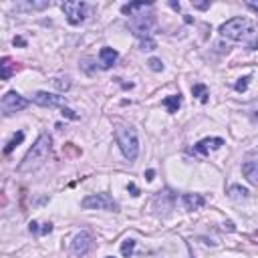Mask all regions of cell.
<instances>
[{
  "label": "cell",
  "instance_id": "6da1fadb",
  "mask_svg": "<svg viewBox=\"0 0 258 258\" xmlns=\"http://www.w3.org/2000/svg\"><path fill=\"white\" fill-rule=\"evenodd\" d=\"M49 154H51V138H49V133H43L34 141V145L29 149V154L24 155V159L20 161L18 172L20 173L36 172L40 166H45V161L49 159Z\"/></svg>",
  "mask_w": 258,
  "mask_h": 258
},
{
  "label": "cell",
  "instance_id": "7a4b0ae2",
  "mask_svg": "<svg viewBox=\"0 0 258 258\" xmlns=\"http://www.w3.org/2000/svg\"><path fill=\"white\" fill-rule=\"evenodd\" d=\"M115 139H117V145L121 149L129 161L138 159V154H139V141H138V133L131 127H117L115 129Z\"/></svg>",
  "mask_w": 258,
  "mask_h": 258
},
{
  "label": "cell",
  "instance_id": "3957f363",
  "mask_svg": "<svg viewBox=\"0 0 258 258\" xmlns=\"http://www.w3.org/2000/svg\"><path fill=\"white\" fill-rule=\"evenodd\" d=\"M220 34L224 38H230V40H244L248 34H254V29H252L248 18L236 17V18H230L228 22H224L220 26Z\"/></svg>",
  "mask_w": 258,
  "mask_h": 258
},
{
  "label": "cell",
  "instance_id": "277c9868",
  "mask_svg": "<svg viewBox=\"0 0 258 258\" xmlns=\"http://www.w3.org/2000/svg\"><path fill=\"white\" fill-rule=\"evenodd\" d=\"M81 206H83L85 210H107V212H117L119 210L117 202L109 194H93V196H87L83 202H81Z\"/></svg>",
  "mask_w": 258,
  "mask_h": 258
},
{
  "label": "cell",
  "instance_id": "5b68a950",
  "mask_svg": "<svg viewBox=\"0 0 258 258\" xmlns=\"http://www.w3.org/2000/svg\"><path fill=\"white\" fill-rule=\"evenodd\" d=\"M61 8H63L67 20H69L71 24H79V22H83V20H85V17H87V4H85V2H79V0H71V2H63V4H61Z\"/></svg>",
  "mask_w": 258,
  "mask_h": 258
},
{
  "label": "cell",
  "instance_id": "8992f818",
  "mask_svg": "<svg viewBox=\"0 0 258 258\" xmlns=\"http://www.w3.org/2000/svg\"><path fill=\"white\" fill-rule=\"evenodd\" d=\"M29 105V101H26L22 95H18L17 91H8L4 97H2V101H0V109H2L4 113H17V111H22L24 107Z\"/></svg>",
  "mask_w": 258,
  "mask_h": 258
},
{
  "label": "cell",
  "instance_id": "52a82bcc",
  "mask_svg": "<svg viewBox=\"0 0 258 258\" xmlns=\"http://www.w3.org/2000/svg\"><path fill=\"white\" fill-rule=\"evenodd\" d=\"M91 246H93L91 234H89V232H81V234L75 236V240H73V244H71V252H73V256H79V258H81V256L89 254Z\"/></svg>",
  "mask_w": 258,
  "mask_h": 258
},
{
  "label": "cell",
  "instance_id": "ba28073f",
  "mask_svg": "<svg viewBox=\"0 0 258 258\" xmlns=\"http://www.w3.org/2000/svg\"><path fill=\"white\" fill-rule=\"evenodd\" d=\"M152 24H154V18L152 17H145V15H135L131 17V31L135 36H145L152 31Z\"/></svg>",
  "mask_w": 258,
  "mask_h": 258
},
{
  "label": "cell",
  "instance_id": "9c48e42d",
  "mask_svg": "<svg viewBox=\"0 0 258 258\" xmlns=\"http://www.w3.org/2000/svg\"><path fill=\"white\" fill-rule=\"evenodd\" d=\"M33 101L40 107H59L63 105V97L59 95H52V93H47V91H36L33 95Z\"/></svg>",
  "mask_w": 258,
  "mask_h": 258
},
{
  "label": "cell",
  "instance_id": "30bf717a",
  "mask_svg": "<svg viewBox=\"0 0 258 258\" xmlns=\"http://www.w3.org/2000/svg\"><path fill=\"white\" fill-rule=\"evenodd\" d=\"M242 173L246 175L248 182H250L252 186L258 184V161H256L254 155H250L248 161H244V164H242Z\"/></svg>",
  "mask_w": 258,
  "mask_h": 258
},
{
  "label": "cell",
  "instance_id": "8fae6325",
  "mask_svg": "<svg viewBox=\"0 0 258 258\" xmlns=\"http://www.w3.org/2000/svg\"><path fill=\"white\" fill-rule=\"evenodd\" d=\"M224 145V139H220V138H208V139H202L200 143H196L194 145V152L196 154H202V155H206L210 149H218V147H222Z\"/></svg>",
  "mask_w": 258,
  "mask_h": 258
},
{
  "label": "cell",
  "instance_id": "7c38bea8",
  "mask_svg": "<svg viewBox=\"0 0 258 258\" xmlns=\"http://www.w3.org/2000/svg\"><path fill=\"white\" fill-rule=\"evenodd\" d=\"M18 69H20L18 63H15L10 57H2V59H0V79H2V81L10 79Z\"/></svg>",
  "mask_w": 258,
  "mask_h": 258
},
{
  "label": "cell",
  "instance_id": "4fadbf2b",
  "mask_svg": "<svg viewBox=\"0 0 258 258\" xmlns=\"http://www.w3.org/2000/svg\"><path fill=\"white\" fill-rule=\"evenodd\" d=\"M117 51L115 49H111V47H105V49H101V52H99V63H101V69H111V67L115 65V61H117Z\"/></svg>",
  "mask_w": 258,
  "mask_h": 258
},
{
  "label": "cell",
  "instance_id": "5bb4252c",
  "mask_svg": "<svg viewBox=\"0 0 258 258\" xmlns=\"http://www.w3.org/2000/svg\"><path fill=\"white\" fill-rule=\"evenodd\" d=\"M182 200H184L186 210H200L204 204H206L204 196H200V194H184Z\"/></svg>",
  "mask_w": 258,
  "mask_h": 258
},
{
  "label": "cell",
  "instance_id": "9a60e30c",
  "mask_svg": "<svg viewBox=\"0 0 258 258\" xmlns=\"http://www.w3.org/2000/svg\"><path fill=\"white\" fill-rule=\"evenodd\" d=\"M149 6H152L149 2H133V4L121 6V12H123V15H129V17H135L139 10H145V8H149Z\"/></svg>",
  "mask_w": 258,
  "mask_h": 258
},
{
  "label": "cell",
  "instance_id": "2e32d148",
  "mask_svg": "<svg viewBox=\"0 0 258 258\" xmlns=\"http://www.w3.org/2000/svg\"><path fill=\"white\" fill-rule=\"evenodd\" d=\"M180 105H182V97H180V95H172V97L164 99V107H168L170 113H178Z\"/></svg>",
  "mask_w": 258,
  "mask_h": 258
},
{
  "label": "cell",
  "instance_id": "e0dca14e",
  "mask_svg": "<svg viewBox=\"0 0 258 258\" xmlns=\"http://www.w3.org/2000/svg\"><path fill=\"white\" fill-rule=\"evenodd\" d=\"M192 93H194V97H198L202 103H206V101H208V97H210L208 87L204 85V83H198V85H194V87H192Z\"/></svg>",
  "mask_w": 258,
  "mask_h": 258
},
{
  "label": "cell",
  "instance_id": "ac0fdd59",
  "mask_svg": "<svg viewBox=\"0 0 258 258\" xmlns=\"http://www.w3.org/2000/svg\"><path fill=\"white\" fill-rule=\"evenodd\" d=\"M52 230V224H38V222H31V232L43 236V234H49Z\"/></svg>",
  "mask_w": 258,
  "mask_h": 258
},
{
  "label": "cell",
  "instance_id": "d6986e66",
  "mask_svg": "<svg viewBox=\"0 0 258 258\" xmlns=\"http://www.w3.org/2000/svg\"><path fill=\"white\" fill-rule=\"evenodd\" d=\"M22 139H24V133H22V131H18V133L15 135V138H12V139H10L8 143H6V147H4V154L8 155V154H10L12 149H15V147H17L18 143H22Z\"/></svg>",
  "mask_w": 258,
  "mask_h": 258
},
{
  "label": "cell",
  "instance_id": "ffe728a7",
  "mask_svg": "<svg viewBox=\"0 0 258 258\" xmlns=\"http://www.w3.org/2000/svg\"><path fill=\"white\" fill-rule=\"evenodd\" d=\"M52 85H55L61 93H65V91H69L71 89V81H69V77H59V79H55V81H52Z\"/></svg>",
  "mask_w": 258,
  "mask_h": 258
},
{
  "label": "cell",
  "instance_id": "44dd1931",
  "mask_svg": "<svg viewBox=\"0 0 258 258\" xmlns=\"http://www.w3.org/2000/svg\"><path fill=\"white\" fill-rule=\"evenodd\" d=\"M133 248H135V240L127 238V240H123V244H121V254H123L125 258H129L133 254Z\"/></svg>",
  "mask_w": 258,
  "mask_h": 258
},
{
  "label": "cell",
  "instance_id": "7402d4cb",
  "mask_svg": "<svg viewBox=\"0 0 258 258\" xmlns=\"http://www.w3.org/2000/svg\"><path fill=\"white\" fill-rule=\"evenodd\" d=\"M47 6H49V2L45 0V2H26V4H18L17 10H24V8H29V10H43V8H47Z\"/></svg>",
  "mask_w": 258,
  "mask_h": 258
},
{
  "label": "cell",
  "instance_id": "603a6c76",
  "mask_svg": "<svg viewBox=\"0 0 258 258\" xmlns=\"http://www.w3.org/2000/svg\"><path fill=\"white\" fill-rule=\"evenodd\" d=\"M228 194L230 198H246L248 196V189L246 188H240V186H232L228 189Z\"/></svg>",
  "mask_w": 258,
  "mask_h": 258
},
{
  "label": "cell",
  "instance_id": "cb8c5ba5",
  "mask_svg": "<svg viewBox=\"0 0 258 258\" xmlns=\"http://www.w3.org/2000/svg\"><path fill=\"white\" fill-rule=\"evenodd\" d=\"M149 69L152 71H155V73H159V71H164V63H161L159 59H149Z\"/></svg>",
  "mask_w": 258,
  "mask_h": 258
},
{
  "label": "cell",
  "instance_id": "d4e9b609",
  "mask_svg": "<svg viewBox=\"0 0 258 258\" xmlns=\"http://www.w3.org/2000/svg\"><path fill=\"white\" fill-rule=\"evenodd\" d=\"M155 49V40H152V38H143L141 40V51H154Z\"/></svg>",
  "mask_w": 258,
  "mask_h": 258
},
{
  "label": "cell",
  "instance_id": "484cf974",
  "mask_svg": "<svg viewBox=\"0 0 258 258\" xmlns=\"http://www.w3.org/2000/svg\"><path fill=\"white\" fill-rule=\"evenodd\" d=\"M248 81H250V77H244V79H240L238 83H236V91H238V93L246 91V89H248Z\"/></svg>",
  "mask_w": 258,
  "mask_h": 258
},
{
  "label": "cell",
  "instance_id": "4316f807",
  "mask_svg": "<svg viewBox=\"0 0 258 258\" xmlns=\"http://www.w3.org/2000/svg\"><path fill=\"white\" fill-rule=\"evenodd\" d=\"M61 115H63V117H67V119H73V121H77V119H79V115H77L75 111H71V109H67V107H63Z\"/></svg>",
  "mask_w": 258,
  "mask_h": 258
},
{
  "label": "cell",
  "instance_id": "83f0119b",
  "mask_svg": "<svg viewBox=\"0 0 258 258\" xmlns=\"http://www.w3.org/2000/svg\"><path fill=\"white\" fill-rule=\"evenodd\" d=\"M12 45H15V47H17V45H18V47H24V45H26V40H24L22 36H15V40H12Z\"/></svg>",
  "mask_w": 258,
  "mask_h": 258
},
{
  "label": "cell",
  "instance_id": "f1b7e54d",
  "mask_svg": "<svg viewBox=\"0 0 258 258\" xmlns=\"http://www.w3.org/2000/svg\"><path fill=\"white\" fill-rule=\"evenodd\" d=\"M154 175H155L154 170H147V172H145V180H147V182H152V180H154Z\"/></svg>",
  "mask_w": 258,
  "mask_h": 258
},
{
  "label": "cell",
  "instance_id": "f546056e",
  "mask_svg": "<svg viewBox=\"0 0 258 258\" xmlns=\"http://www.w3.org/2000/svg\"><path fill=\"white\" fill-rule=\"evenodd\" d=\"M129 192L133 196H139V189H138V186H135V184H129Z\"/></svg>",
  "mask_w": 258,
  "mask_h": 258
},
{
  "label": "cell",
  "instance_id": "4dcf8cb0",
  "mask_svg": "<svg viewBox=\"0 0 258 258\" xmlns=\"http://www.w3.org/2000/svg\"><path fill=\"white\" fill-rule=\"evenodd\" d=\"M194 6H196V8H200V10H206V8L210 6V4H208V2H196Z\"/></svg>",
  "mask_w": 258,
  "mask_h": 258
},
{
  "label": "cell",
  "instance_id": "1f68e13d",
  "mask_svg": "<svg viewBox=\"0 0 258 258\" xmlns=\"http://www.w3.org/2000/svg\"><path fill=\"white\" fill-rule=\"evenodd\" d=\"M0 204H6V200H4L2 196H0Z\"/></svg>",
  "mask_w": 258,
  "mask_h": 258
},
{
  "label": "cell",
  "instance_id": "d6a6232c",
  "mask_svg": "<svg viewBox=\"0 0 258 258\" xmlns=\"http://www.w3.org/2000/svg\"><path fill=\"white\" fill-rule=\"evenodd\" d=\"M107 258H115V256H107Z\"/></svg>",
  "mask_w": 258,
  "mask_h": 258
}]
</instances>
